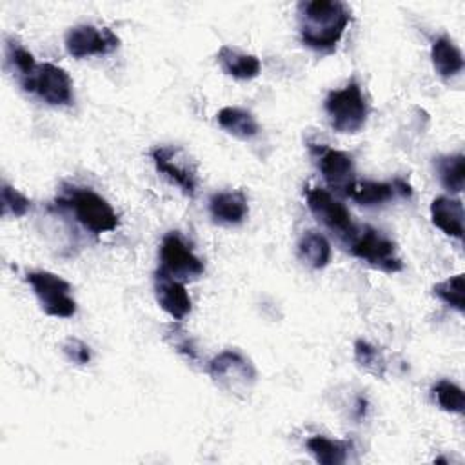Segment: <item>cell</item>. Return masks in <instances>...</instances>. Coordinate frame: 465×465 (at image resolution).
<instances>
[{
	"mask_svg": "<svg viewBox=\"0 0 465 465\" xmlns=\"http://www.w3.org/2000/svg\"><path fill=\"white\" fill-rule=\"evenodd\" d=\"M300 38L314 51H332L351 22V9L340 0H311L298 5Z\"/></svg>",
	"mask_w": 465,
	"mask_h": 465,
	"instance_id": "1",
	"label": "cell"
},
{
	"mask_svg": "<svg viewBox=\"0 0 465 465\" xmlns=\"http://www.w3.org/2000/svg\"><path fill=\"white\" fill-rule=\"evenodd\" d=\"M60 205L67 207L76 222L89 232L93 234H102L114 231L120 223L118 214L111 207V203L94 193L89 187H78V185H69L65 187L64 194L58 198Z\"/></svg>",
	"mask_w": 465,
	"mask_h": 465,
	"instance_id": "2",
	"label": "cell"
},
{
	"mask_svg": "<svg viewBox=\"0 0 465 465\" xmlns=\"http://www.w3.org/2000/svg\"><path fill=\"white\" fill-rule=\"evenodd\" d=\"M323 107L332 129L343 134L361 131L369 116L367 100L356 80H351L341 89H332L327 94Z\"/></svg>",
	"mask_w": 465,
	"mask_h": 465,
	"instance_id": "3",
	"label": "cell"
},
{
	"mask_svg": "<svg viewBox=\"0 0 465 465\" xmlns=\"http://www.w3.org/2000/svg\"><path fill=\"white\" fill-rule=\"evenodd\" d=\"M42 311L53 318H71L76 312V302L71 296V285L51 271H29L25 274Z\"/></svg>",
	"mask_w": 465,
	"mask_h": 465,
	"instance_id": "4",
	"label": "cell"
},
{
	"mask_svg": "<svg viewBox=\"0 0 465 465\" xmlns=\"http://www.w3.org/2000/svg\"><path fill=\"white\" fill-rule=\"evenodd\" d=\"M207 372L216 385L229 392H247L256 381L254 365L238 351L227 349L207 363Z\"/></svg>",
	"mask_w": 465,
	"mask_h": 465,
	"instance_id": "5",
	"label": "cell"
},
{
	"mask_svg": "<svg viewBox=\"0 0 465 465\" xmlns=\"http://www.w3.org/2000/svg\"><path fill=\"white\" fill-rule=\"evenodd\" d=\"M351 252L371 267L383 272L392 274L401 271L403 267L396 252V243L372 227H363L361 232L354 234V238L351 240Z\"/></svg>",
	"mask_w": 465,
	"mask_h": 465,
	"instance_id": "6",
	"label": "cell"
},
{
	"mask_svg": "<svg viewBox=\"0 0 465 465\" xmlns=\"http://www.w3.org/2000/svg\"><path fill=\"white\" fill-rule=\"evenodd\" d=\"M305 200H307L309 211L323 227H327L331 232H334L340 238H349V240L354 238L358 231L351 218L349 209L327 189L307 187Z\"/></svg>",
	"mask_w": 465,
	"mask_h": 465,
	"instance_id": "7",
	"label": "cell"
},
{
	"mask_svg": "<svg viewBox=\"0 0 465 465\" xmlns=\"http://www.w3.org/2000/svg\"><path fill=\"white\" fill-rule=\"evenodd\" d=\"M174 280L187 282L203 274V262L193 252L178 232L163 236L160 245V269Z\"/></svg>",
	"mask_w": 465,
	"mask_h": 465,
	"instance_id": "8",
	"label": "cell"
},
{
	"mask_svg": "<svg viewBox=\"0 0 465 465\" xmlns=\"http://www.w3.org/2000/svg\"><path fill=\"white\" fill-rule=\"evenodd\" d=\"M151 160L156 171L167 176L173 183H176L183 194L191 198L194 196L196 185H198L196 165L183 149L158 145L151 151Z\"/></svg>",
	"mask_w": 465,
	"mask_h": 465,
	"instance_id": "9",
	"label": "cell"
},
{
	"mask_svg": "<svg viewBox=\"0 0 465 465\" xmlns=\"http://www.w3.org/2000/svg\"><path fill=\"white\" fill-rule=\"evenodd\" d=\"M24 89L36 93L38 98L49 105H69L73 102L71 76L65 69L51 62L40 64Z\"/></svg>",
	"mask_w": 465,
	"mask_h": 465,
	"instance_id": "10",
	"label": "cell"
},
{
	"mask_svg": "<svg viewBox=\"0 0 465 465\" xmlns=\"http://www.w3.org/2000/svg\"><path fill=\"white\" fill-rule=\"evenodd\" d=\"M120 45V38L109 27L80 24L65 33V49L73 58L107 54Z\"/></svg>",
	"mask_w": 465,
	"mask_h": 465,
	"instance_id": "11",
	"label": "cell"
},
{
	"mask_svg": "<svg viewBox=\"0 0 465 465\" xmlns=\"http://www.w3.org/2000/svg\"><path fill=\"white\" fill-rule=\"evenodd\" d=\"M318 167L325 183L336 193L347 196L351 185L356 182L352 156L340 149L323 147L318 154Z\"/></svg>",
	"mask_w": 465,
	"mask_h": 465,
	"instance_id": "12",
	"label": "cell"
},
{
	"mask_svg": "<svg viewBox=\"0 0 465 465\" xmlns=\"http://www.w3.org/2000/svg\"><path fill=\"white\" fill-rule=\"evenodd\" d=\"M154 294L160 307L173 318L183 320L191 312V296L183 285V282L174 280L173 276L158 271L154 280Z\"/></svg>",
	"mask_w": 465,
	"mask_h": 465,
	"instance_id": "13",
	"label": "cell"
},
{
	"mask_svg": "<svg viewBox=\"0 0 465 465\" xmlns=\"http://www.w3.org/2000/svg\"><path fill=\"white\" fill-rule=\"evenodd\" d=\"M209 213L214 222L223 225H238L249 214L247 196L242 191H222L209 198Z\"/></svg>",
	"mask_w": 465,
	"mask_h": 465,
	"instance_id": "14",
	"label": "cell"
},
{
	"mask_svg": "<svg viewBox=\"0 0 465 465\" xmlns=\"http://www.w3.org/2000/svg\"><path fill=\"white\" fill-rule=\"evenodd\" d=\"M432 223L447 236L456 240L463 238V203L460 198L438 196L430 203Z\"/></svg>",
	"mask_w": 465,
	"mask_h": 465,
	"instance_id": "15",
	"label": "cell"
},
{
	"mask_svg": "<svg viewBox=\"0 0 465 465\" xmlns=\"http://www.w3.org/2000/svg\"><path fill=\"white\" fill-rule=\"evenodd\" d=\"M216 58L223 73L236 80H252L260 74V69H262L258 56L243 53L231 45H222L218 49Z\"/></svg>",
	"mask_w": 465,
	"mask_h": 465,
	"instance_id": "16",
	"label": "cell"
},
{
	"mask_svg": "<svg viewBox=\"0 0 465 465\" xmlns=\"http://www.w3.org/2000/svg\"><path fill=\"white\" fill-rule=\"evenodd\" d=\"M430 60L434 71L441 78H452L463 71V54L449 36H440L434 40L430 49Z\"/></svg>",
	"mask_w": 465,
	"mask_h": 465,
	"instance_id": "17",
	"label": "cell"
},
{
	"mask_svg": "<svg viewBox=\"0 0 465 465\" xmlns=\"http://www.w3.org/2000/svg\"><path fill=\"white\" fill-rule=\"evenodd\" d=\"M216 120L223 131L240 140H251L260 133V125L252 113L242 107H222L216 114Z\"/></svg>",
	"mask_w": 465,
	"mask_h": 465,
	"instance_id": "18",
	"label": "cell"
},
{
	"mask_svg": "<svg viewBox=\"0 0 465 465\" xmlns=\"http://www.w3.org/2000/svg\"><path fill=\"white\" fill-rule=\"evenodd\" d=\"M331 243L329 240L316 232V231H307L302 234L298 242V256L300 260L311 267V269H323L331 262Z\"/></svg>",
	"mask_w": 465,
	"mask_h": 465,
	"instance_id": "19",
	"label": "cell"
},
{
	"mask_svg": "<svg viewBox=\"0 0 465 465\" xmlns=\"http://www.w3.org/2000/svg\"><path fill=\"white\" fill-rule=\"evenodd\" d=\"M396 193H398L396 180L392 183L372 182V180H356L351 185L347 196L352 198L360 205L371 207V205H380V203L392 200Z\"/></svg>",
	"mask_w": 465,
	"mask_h": 465,
	"instance_id": "20",
	"label": "cell"
},
{
	"mask_svg": "<svg viewBox=\"0 0 465 465\" xmlns=\"http://www.w3.org/2000/svg\"><path fill=\"white\" fill-rule=\"evenodd\" d=\"M307 450L320 465H341L347 461L349 443L341 440H332L327 436H311L307 440Z\"/></svg>",
	"mask_w": 465,
	"mask_h": 465,
	"instance_id": "21",
	"label": "cell"
},
{
	"mask_svg": "<svg viewBox=\"0 0 465 465\" xmlns=\"http://www.w3.org/2000/svg\"><path fill=\"white\" fill-rule=\"evenodd\" d=\"M436 171L441 185L450 193H461L465 185V156L449 154L436 160Z\"/></svg>",
	"mask_w": 465,
	"mask_h": 465,
	"instance_id": "22",
	"label": "cell"
},
{
	"mask_svg": "<svg viewBox=\"0 0 465 465\" xmlns=\"http://www.w3.org/2000/svg\"><path fill=\"white\" fill-rule=\"evenodd\" d=\"M5 64L11 67L13 73H16V78L22 87L31 80L38 67L35 56L15 40L5 42Z\"/></svg>",
	"mask_w": 465,
	"mask_h": 465,
	"instance_id": "23",
	"label": "cell"
},
{
	"mask_svg": "<svg viewBox=\"0 0 465 465\" xmlns=\"http://www.w3.org/2000/svg\"><path fill=\"white\" fill-rule=\"evenodd\" d=\"M354 358L356 363L365 371L381 378L385 372V356L383 352L365 340H356L354 343Z\"/></svg>",
	"mask_w": 465,
	"mask_h": 465,
	"instance_id": "24",
	"label": "cell"
},
{
	"mask_svg": "<svg viewBox=\"0 0 465 465\" xmlns=\"http://www.w3.org/2000/svg\"><path fill=\"white\" fill-rule=\"evenodd\" d=\"M434 294L458 312L465 311V280L463 274H454L434 285Z\"/></svg>",
	"mask_w": 465,
	"mask_h": 465,
	"instance_id": "25",
	"label": "cell"
},
{
	"mask_svg": "<svg viewBox=\"0 0 465 465\" xmlns=\"http://www.w3.org/2000/svg\"><path fill=\"white\" fill-rule=\"evenodd\" d=\"M432 394L434 400L438 401V405L447 411V412H454V414H461L465 409V396L461 387H458L456 383L449 381V380H440L434 387H432Z\"/></svg>",
	"mask_w": 465,
	"mask_h": 465,
	"instance_id": "26",
	"label": "cell"
},
{
	"mask_svg": "<svg viewBox=\"0 0 465 465\" xmlns=\"http://www.w3.org/2000/svg\"><path fill=\"white\" fill-rule=\"evenodd\" d=\"M0 202H2V216L4 218H9V216L20 218L31 209V200L5 182L2 183Z\"/></svg>",
	"mask_w": 465,
	"mask_h": 465,
	"instance_id": "27",
	"label": "cell"
},
{
	"mask_svg": "<svg viewBox=\"0 0 465 465\" xmlns=\"http://www.w3.org/2000/svg\"><path fill=\"white\" fill-rule=\"evenodd\" d=\"M62 351L67 356V360L76 365H87L91 361L89 345L78 338H67L62 345Z\"/></svg>",
	"mask_w": 465,
	"mask_h": 465,
	"instance_id": "28",
	"label": "cell"
}]
</instances>
